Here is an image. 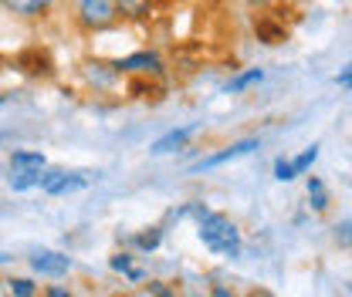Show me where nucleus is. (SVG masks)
<instances>
[{
	"label": "nucleus",
	"mask_w": 352,
	"mask_h": 297,
	"mask_svg": "<svg viewBox=\"0 0 352 297\" xmlns=\"http://www.w3.org/2000/svg\"><path fill=\"white\" fill-rule=\"evenodd\" d=\"M44 297H72L68 287H58V284H51V287H44Z\"/></svg>",
	"instance_id": "19"
},
{
	"label": "nucleus",
	"mask_w": 352,
	"mask_h": 297,
	"mask_svg": "<svg viewBox=\"0 0 352 297\" xmlns=\"http://www.w3.org/2000/svg\"><path fill=\"white\" fill-rule=\"evenodd\" d=\"M160 240H163V230H160V226H153L149 233H139V237H135V247H139V250H156V247H160Z\"/></svg>",
	"instance_id": "17"
},
{
	"label": "nucleus",
	"mask_w": 352,
	"mask_h": 297,
	"mask_svg": "<svg viewBox=\"0 0 352 297\" xmlns=\"http://www.w3.org/2000/svg\"><path fill=\"white\" fill-rule=\"evenodd\" d=\"M88 186V172H65V169H44L41 172V189L51 196H65V193H78Z\"/></svg>",
	"instance_id": "2"
},
{
	"label": "nucleus",
	"mask_w": 352,
	"mask_h": 297,
	"mask_svg": "<svg viewBox=\"0 0 352 297\" xmlns=\"http://www.w3.org/2000/svg\"><path fill=\"white\" fill-rule=\"evenodd\" d=\"M132 17V21H139V17H146L149 14V0H116V17Z\"/></svg>",
	"instance_id": "9"
},
{
	"label": "nucleus",
	"mask_w": 352,
	"mask_h": 297,
	"mask_svg": "<svg viewBox=\"0 0 352 297\" xmlns=\"http://www.w3.org/2000/svg\"><path fill=\"white\" fill-rule=\"evenodd\" d=\"M0 3H3L7 10H14V14H24V17H31V14H41L51 0H0Z\"/></svg>",
	"instance_id": "11"
},
{
	"label": "nucleus",
	"mask_w": 352,
	"mask_h": 297,
	"mask_svg": "<svg viewBox=\"0 0 352 297\" xmlns=\"http://www.w3.org/2000/svg\"><path fill=\"white\" fill-rule=\"evenodd\" d=\"M10 169L21 172V169H44V156L41 152H14L10 156Z\"/></svg>",
	"instance_id": "10"
},
{
	"label": "nucleus",
	"mask_w": 352,
	"mask_h": 297,
	"mask_svg": "<svg viewBox=\"0 0 352 297\" xmlns=\"http://www.w3.org/2000/svg\"><path fill=\"white\" fill-rule=\"evenodd\" d=\"M258 145H261L258 139L234 142V145H227V149H223V152H217V156H207V159L200 163V169H217V166H223V163H234V159H241V156H251Z\"/></svg>",
	"instance_id": "5"
},
{
	"label": "nucleus",
	"mask_w": 352,
	"mask_h": 297,
	"mask_svg": "<svg viewBox=\"0 0 352 297\" xmlns=\"http://www.w3.org/2000/svg\"><path fill=\"white\" fill-rule=\"evenodd\" d=\"M251 3H264V0H251Z\"/></svg>",
	"instance_id": "24"
},
{
	"label": "nucleus",
	"mask_w": 352,
	"mask_h": 297,
	"mask_svg": "<svg viewBox=\"0 0 352 297\" xmlns=\"http://www.w3.org/2000/svg\"><path fill=\"white\" fill-rule=\"evenodd\" d=\"M112 270H119V274H126L129 281H142V270H135V267H132L129 254H116V257H112Z\"/></svg>",
	"instance_id": "15"
},
{
	"label": "nucleus",
	"mask_w": 352,
	"mask_h": 297,
	"mask_svg": "<svg viewBox=\"0 0 352 297\" xmlns=\"http://www.w3.org/2000/svg\"><path fill=\"white\" fill-rule=\"evenodd\" d=\"M3 260H7V257H0V263H3Z\"/></svg>",
	"instance_id": "25"
},
{
	"label": "nucleus",
	"mask_w": 352,
	"mask_h": 297,
	"mask_svg": "<svg viewBox=\"0 0 352 297\" xmlns=\"http://www.w3.org/2000/svg\"><path fill=\"white\" fill-rule=\"evenodd\" d=\"M210 297H234V294H230L223 284H210Z\"/></svg>",
	"instance_id": "21"
},
{
	"label": "nucleus",
	"mask_w": 352,
	"mask_h": 297,
	"mask_svg": "<svg viewBox=\"0 0 352 297\" xmlns=\"http://www.w3.org/2000/svg\"><path fill=\"white\" fill-rule=\"evenodd\" d=\"M193 219H197V233L204 240L207 250H214L220 257H241V230L230 223V216H223L217 210H207V206H190Z\"/></svg>",
	"instance_id": "1"
},
{
	"label": "nucleus",
	"mask_w": 352,
	"mask_h": 297,
	"mask_svg": "<svg viewBox=\"0 0 352 297\" xmlns=\"http://www.w3.org/2000/svg\"><path fill=\"white\" fill-rule=\"evenodd\" d=\"M197 132V126H183V128H173V132H166L163 139H156L153 142V156H166V152H176V149H183L186 142H190V135Z\"/></svg>",
	"instance_id": "7"
},
{
	"label": "nucleus",
	"mask_w": 352,
	"mask_h": 297,
	"mask_svg": "<svg viewBox=\"0 0 352 297\" xmlns=\"http://www.w3.org/2000/svg\"><path fill=\"white\" fill-rule=\"evenodd\" d=\"M119 71H135V75H160L163 71V61L153 54V51H139V54H129L116 64Z\"/></svg>",
	"instance_id": "6"
},
{
	"label": "nucleus",
	"mask_w": 352,
	"mask_h": 297,
	"mask_svg": "<svg viewBox=\"0 0 352 297\" xmlns=\"http://www.w3.org/2000/svg\"><path fill=\"white\" fill-rule=\"evenodd\" d=\"M315 159H318V145H308L302 156H295V159H292V169H295V176H305V172L315 166Z\"/></svg>",
	"instance_id": "14"
},
{
	"label": "nucleus",
	"mask_w": 352,
	"mask_h": 297,
	"mask_svg": "<svg viewBox=\"0 0 352 297\" xmlns=\"http://www.w3.org/2000/svg\"><path fill=\"white\" fill-rule=\"evenodd\" d=\"M349 82H352V75H349V71H342V75H339V85L349 88Z\"/></svg>",
	"instance_id": "22"
},
{
	"label": "nucleus",
	"mask_w": 352,
	"mask_h": 297,
	"mask_svg": "<svg viewBox=\"0 0 352 297\" xmlns=\"http://www.w3.org/2000/svg\"><path fill=\"white\" fill-rule=\"evenodd\" d=\"M7 287H10V294L14 297H34L38 294L34 281H28V277H14V281H7Z\"/></svg>",
	"instance_id": "16"
},
{
	"label": "nucleus",
	"mask_w": 352,
	"mask_h": 297,
	"mask_svg": "<svg viewBox=\"0 0 352 297\" xmlns=\"http://www.w3.org/2000/svg\"><path fill=\"white\" fill-rule=\"evenodd\" d=\"M274 179H281V182H292V179H295L292 159H278V163H274Z\"/></svg>",
	"instance_id": "18"
},
{
	"label": "nucleus",
	"mask_w": 352,
	"mask_h": 297,
	"mask_svg": "<svg viewBox=\"0 0 352 297\" xmlns=\"http://www.w3.org/2000/svg\"><path fill=\"white\" fill-rule=\"evenodd\" d=\"M254 82H261V68H251V71H244V75H237V78H230L227 82V95H237V91H244V88H251Z\"/></svg>",
	"instance_id": "13"
},
{
	"label": "nucleus",
	"mask_w": 352,
	"mask_h": 297,
	"mask_svg": "<svg viewBox=\"0 0 352 297\" xmlns=\"http://www.w3.org/2000/svg\"><path fill=\"white\" fill-rule=\"evenodd\" d=\"M78 14L88 27H109L116 21V0H78Z\"/></svg>",
	"instance_id": "3"
},
{
	"label": "nucleus",
	"mask_w": 352,
	"mask_h": 297,
	"mask_svg": "<svg viewBox=\"0 0 352 297\" xmlns=\"http://www.w3.org/2000/svg\"><path fill=\"white\" fill-rule=\"evenodd\" d=\"M41 172L44 169H21L10 176V189L14 193H24V189H34V186H41Z\"/></svg>",
	"instance_id": "8"
},
{
	"label": "nucleus",
	"mask_w": 352,
	"mask_h": 297,
	"mask_svg": "<svg viewBox=\"0 0 352 297\" xmlns=\"http://www.w3.org/2000/svg\"><path fill=\"white\" fill-rule=\"evenodd\" d=\"M31 267L38 274H44V277H65L72 270V257L58 254V250H38L31 257Z\"/></svg>",
	"instance_id": "4"
},
{
	"label": "nucleus",
	"mask_w": 352,
	"mask_h": 297,
	"mask_svg": "<svg viewBox=\"0 0 352 297\" xmlns=\"http://www.w3.org/2000/svg\"><path fill=\"white\" fill-rule=\"evenodd\" d=\"M251 297H274V294H267V291H251Z\"/></svg>",
	"instance_id": "23"
},
{
	"label": "nucleus",
	"mask_w": 352,
	"mask_h": 297,
	"mask_svg": "<svg viewBox=\"0 0 352 297\" xmlns=\"http://www.w3.org/2000/svg\"><path fill=\"white\" fill-rule=\"evenodd\" d=\"M308 200H311V206H315L318 213L329 206V193H325L322 179H315V176H308Z\"/></svg>",
	"instance_id": "12"
},
{
	"label": "nucleus",
	"mask_w": 352,
	"mask_h": 297,
	"mask_svg": "<svg viewBox=\"0 0 352 297\" xmlns=\"http://www.w3.org/2000/svg\"><path fill=\"white\" fill-rule=\"evenodd\" d=\"M149 294L153 297H173V291L166 284H149Z\"/></svg>",
	"instance_id": "20"
}]
</instances>
